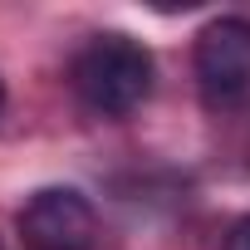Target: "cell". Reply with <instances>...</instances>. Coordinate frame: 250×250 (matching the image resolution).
Here are the masks:
<instances>
[{
	"instance_id": "cell-1",
	"label": "cell",
	"mask_w": 250,
	"mask_h": 250,
	"mask_svg": "<svg viewBox=\"0 0 250 250\" xmlns=\"http://www.w3.org/2000/svg\"><path fill=\"white\" fill-rule=\"evenodd\" d=\"M74 93L83 98V108L103 113V118H128L133 108L147 103L157 64L147 54V44H138L133 35H93L79 54H74Z\"/></svg>"
},
{
	"instance_id": "cell-2",
	"label": "cell",
	"mask_w": 250,
	"mask_h": 250,
	"mask_svg": "<svg viewBox=\"0 0 250 250\" xmlns=\"http://www.w3.org/2000/svg\"><path fill=\"white\" fill-rule=\"evenodd\" d=\"M15 226L30 250H93L98 240V211L74 187H40L20 206Z\"/></svg>"
},
{
	"instance_id": "cell-3",
	"label": "cell",
	"mask_w": 250,
	"mask_h": 250,
	"mask_svg": "<svg viewBox=\"0 0 250 250\" xmlns=\"http://www.w3.org/2000/svg\"><path fill=\"white\" fill-rule=\"evenodd\" d=\"M196 83L206 103H235L250 93V20L221 15L196 35Z\"/></svg>"
},
{
	"instance_id": "cell-4",
	"label": "cell",
	"mask_w": 250,
	"mask_h": 250,
	"mask_svg": "<svg viewBox=\"0 0 250 250\" xmlns=\"http://www.w3.org/2000/svg\"><path fill=\"white\" fill-rule=\"evenodd\" d=\"M221 250H250V216H240V221H235V226L226 230Z\"/></svg>"
},
{
	"instance_id": "cell-5",
	"label": "cell",
	"mask_w": 250,
	"mask_h": 250,
	"mask_svg": "<svg viewBox=\"0 0 250 250\" xmlns=\"http://www.w3.org/2000/svg\"><path fill=\"white\" fill-rule=\"evenodd\" d=\"M0 108H5V83H0Z\"/></svg>"
}]
</instances>
